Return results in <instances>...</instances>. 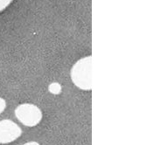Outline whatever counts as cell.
I'll list each match as a JSON object with an SVG mask.
<instances>
[{"label":"cell","instance_id":"6","mask_svg":"<svg viewBox=\"0 0 146 145\" xmlns=\"http://www.w3.org/2000/svg\"><path fill=\"white\" fill-rule=\"evenodd\" d=\"M5 107H6L5 101L3 98H0V114H1L5 110Z\"/></svg>","mask_w":146,"mask_h":145},{"label":"cell","instance_id":"1","mask_svg":"<svg viewBox=\"0 0 146 145\" xmlns=\"http://www.w3.org/2000/svg\"><path fill=\"white\" fill-rule=\"evenodd\" d=\"M73 82L81 89H92V57H86L78 60L72 68Z\"/></svg>","mask_w":146,"mask_h":145},{"label":"cell","instance_id":"3","mask_svg":"<svg viewBox=\"0 0 146 145\" xmlns=\"http://www.w3.org/2000/svg\"><path fill=\"white\" fill-rule=\"evenodd\" d=\"M22 130L15 122L11 120L0 121V143H9L18 139Z\"/></svg>","mask_w":146,"mask_h":145},{"label":"cell","instance_id":"2","mask_svg":"<svg viewBox=\"0 0 146 145\" xmlns=\"http://www.w3.org/2000/svg\"><path fill=\"white\" fill-rule=\"evenodd\" d=\"M15 115L18 119L25 126L33 127L42 119V112L33 104H21L16 109Z\"/></svg>","mask_w":146,"mask_h":145},{"label":"cell","instance_id":"7","mask_svg":"<svg viewBox=\"0 0 146 145\" xmlns=\"http://www.w3.org/2000/svg\"><path fill=\"white\" fill-rule=\"evenodd\" d=\"M24 145H39V144L38 142H29L25 143Z\"/></svg>","mask_w":146,"mask_h":145},{"label":"cell","instance_id":"5","mask_svg":"<svg viewBox=\"0 0 146 145\" xmlns=\"http://www.w3.org/2000/svg\"><path fill=\"white\" fill-rule=\"evenodd\" d=\"M11 2L12 0H0V12L5 10Z\"/></svg>","mask_w":146,"mask_h":145},{"label":"cell","instance_id":"4","mask_svg":"<svg viewBox=\"0 0 146 145\" xmlns=\"http://www.w3.org/2000/svg\"><path fill=\"white\" fill-rule=\"evenodd\" d=\"M48 90L50 93L52 94H54V95H58L60 93V91H61V87L59 83L57 82H54V83H52L49 85L48 87Z\"/></svg>","mask_w":146,"mask_h":145}]
</instances>
